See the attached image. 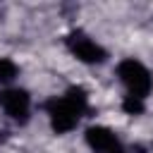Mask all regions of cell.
<instances>
[{"instance_id": "obj_1", "label": "cell", "mask_w": 153, "mask_h": 153, "mask_svg": "<svg viewBox=\"0 0 153 153\" xmlns=\"http://www.w3.org/2000/svg\"><path fill=\"white\" fill-rule=\"evenodd\" d=\"M117 76L120 81L127 86L129 96H136V98H146L153 88V76L151 72L146 69V65H141L139 60L134 57H127L117 65Z\"/></svg>"}, {"instance_id": "obj_2", "label": "cell", "mask_w": 153, "mask_h": 153, "mask_svg": "<svg viewBox=\"0 0 153 153\" xmlns=\"http://www.w3.org/2000/svg\"><path fill=\"white\" fill-rule=\"evenodd\" d=\"M45 112H48V120H50V127L55 134H67L76 127L79 117L84 115L67 96H60V98H50L45 103Z\"/></svg>"}, {"instance_id": "obj_3", "label": "cell", "mask_w": 153, "mask_h": 153, "mask_svg": "<svg viewBox=\"0 0 153 153\" xmlns=\"http://www.w3.org/2000/svg\"><path fill=\"white\" fill-rule=\"evenodd\" d=\"M65 45L69 48V53H72L76 60H81V62H86V65H100V62L108 60V50H105L103 45H98L93 38H88L84 31H72V33H67Z\"/></svg>"}, {"instance_id": "obj_4", "label": "cell", "mask_w": 153, "mask_h": 153, "mask_svg": "<svg viewBox=\"0 0 153 153\" xmlns=\"http://www.w3.org/2000/svg\"><path fill=\"white\" fill-rule=\"evenodd\" d=\"M0 108L5 110L7 117L24 124L31 112V98L24 88H5V91H0Z\"/></svg>"}, {"instance_id": "obj_5", "label": "cell", "mask_w": 153, "mask_h": 153, "mask_svg": "<svg viewBox=\"0 0 153 153\" xmlns=\"http://www.w3.org/2000/svg\"><path fill=\"white\" fill-rule=\"evenodd\" d=\"M86 143L93 153H117L122 148L120 139L108 127H88L86 129Z\"/></svg>"}, {"instance_id": "obj_6", "label": "cell", "mask_w": 153, "mask_h": 153, "mask_svg": "<svg viewBox=\"0 0 153 153\" xmlns=\"http://www.w3.org/2000/svg\"><path fill=\"white\" fill-rule=\"evenodd\" d=\"M65 96H67L81 112H86V108H88V96H86V91H84L81 86H69V88L65 91Z\"/></svg>"}, {"instance_id": "obj_7", "label": "cell", "mask_w": 153, "mask_h": 153, "mask_svg": "<svg viewBox=\"0 0 153 153\" xmlns=\"http://www.w3.org/2000/svg\"><path fill=\"white\" fill-rule=\"evenodd\" d=\"M17 65L10 60V57H0V84H10L14 76H17Z\"/></svg>"}, {"instance_id": "obj_8", "label": "cell", "mask_w": 153, "mask_h": 153, "mask_svg": "<svg viewBox=\"0 0 153 153\" xmlns=\"http://www.w3.org/2000/svg\"><path fill=\"white\" fill-rule=\"evenodd\" d=\"M143 98H136V96H124V100H122V110L127 112V115H141L143 112Z\"/></svg>"}]
</instances>
